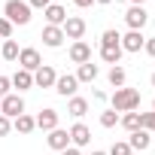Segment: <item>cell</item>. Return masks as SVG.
I'll use <instances>...</instances> for the list:
<instances>
[{"label": "cell", "instance_id": "17", "mask_svg": "<svg viewBox=\"0 0 155 155\" xmlns=\"http://www.w3.org/2000/svg\"><path fill=\"white\" fill-rule=\"evenodd\" d=\"M73 76L79 79V85H82V82H94L97 76H101V67H97L94 61H88V64H79V67H76V73H73Z\"/></svg>", "mask_w": 155, "mask_h": 155}, {"label": "cell", "instance_id": "39", "mask_svg": "<svg viewBox=\"0 0 155 155\" xmlns=\"http://www.w3.org/2000/svg\"><path fill=\"white\" fill-rule=\"evenodd\" d=\"M149 82H152V88H155V73H152V76H149Z\"/></svg>", "mask_w": 155, "mask_h": 155}, {"label": "cell", "instance_id": "24", "mask_svg": "<svg viewBox=\"0 0 155 155\" xmlns=\"http://www.w3.org/2000/svg\"><path fill=\"white\" fill-rule=\"evenodd\" d=\"M18 43L15 40H3V46H0V58L3 61H18Z\"/></svg>", "mask_w": 155, "mask_h": 155}, {"label": "cell", "instance_id": "8", "mask_svg": "<svg viewBox=\"0 0 155 155\" xmlns=\"http://www.w3.org/2000/svg\"><path fill=\"white\" fill-rule=\"evenodd\" d=\"M34 119H37V128L49 134V131H55V128H58L61 113H58V110H52V107H46V110H40V116H34Z\"/></svg>", "mask_w": 155, "mask_h": 155}, {"label": "cell", "instance_id": "12", "mask_svg": "<svg viewBox=\"0 0 155 155\" xmlns=\"http://www.w3.org/2000/svg\"><path fill=\"white\" fill-rule=\"evenodd\" d=\"M67 55H70V61H73L76 67H79V64H88V61H91V46H88L85 40H76Z\"/></svg>", "mask_w": 155, "mask_h": 155}, {"label": "cell", "instance_id": "20", "mask_svg": "<svg viewBox=\"0 0 155 155\" xmlns=\"http://www.w3.org/2000/svg\"><path fill=\"white\" fill-rule=\"evenodd\" d=\"M12 131H18V134H31V131H37V119L28 116V113H21V116L12 119Z\"/></svg>", "mask_w": 155, "mask_h": 155}, {"label": "cell", "instance_id": "11", "mask_svg": "<svg viewBox=\"0 0 155 155\" xmlns=\"http://www.w3.org/2000/svg\"><path fill=\"white\" fill-rule=\"evenodd\" d=\"M40 40H43V46H49V49H61L67 37H64V31H61V28L46 25V28H43V34H40Z\"/></svg>", "mask_w": 155, "mask_h": 155}, {"label": "cell", "instance_id": "16", "mask_svg": "<svg viewBox=\"0 0 155 155\" xmlns=\"http://www.w3.org/2000/svg\"><path fill=\"white\" fill-rule=\"evenodd\" d=\"M9 82H12V88H15V94H21V91H28V88H34V73H28V70H15L12 76H9Z\"/></svg>", "mask_w": 155, "mask_h": 155}, {"label": "cell", "instance_id": "3", "mask_svg": "<svg viewBox=\"0 0 155 155\" xmlns=\"http://www.w3.org/2000/svg\"><path fill=\"white\" fill-rule=\"evenodd\" d=\"M61 31H64V37H67V40H73V43H76V40H82V37H85L88 25H85V18H82V15H67V21L61 25Z\"/></svg>", "mask_w": 155, "mask_h": 155}, {"label": "cell", "instance_id": "37", "mask_svg": "<svg viewBox=\"0 0 155 155\" xmlns=\"http://www.w3.org/2000/svg\"><path fill=\"white\" fill-rule=\"evenodd\" d=\"M94 3H104V6H110V3H116V0H94Z\"/></svg>", "mask_w": 155, "mask_h": 155}, {"label": "cell", "instance_id": "27", "mask_svg": "<svg viewBox=\"0 0 155 155\" xmlns=\"http://www.w3.org/2000/svg\"><path fill=\"white\" fill-rule=\"evenodd\" d=\"M140 128L155 134V113H140Z\"/></svg>", "mask_w": 155, "mask_h": 155}, {"label": "cell", "instance_id": "19", "mask_svg": "<svg viewBox=\"0 0 155 155\" xmlns=\"http://www.w3.org/2000/svg\"><path fill=\"white\" fill-rule=\"evenodd\" d=\"M67 113H70L76 122H79V119L88 113V101H85V97H79V94H73V97L67 101Z\"/></svg>", "mask_w": 155, "mask_h": 155}, {"label": "cell", "instance_id": "35", "mask_svg": "<svg viewBox=\"0 0 155 155\" xmlns=\"http://www.w3.org/2000/svg\"><path fill=\"white\" fill-rule=\"evenodd\" d=\"M61 155H82V149H76V146H67Z\"/></svg>", "mask_w": 155, "mask_h": 155}, {"label": "cell", "instance_id": "32", "mask_svg": "<svg viewBox=\"0 0 155 155\" xmlns=\"http://www.w3.org/2000/svg\"><path fill=\"white\" fill-rule=\"evenodd\" d=\"M143 52H146L149 58H155V37H146V46H143Z\"/></svg>", "mask_w": 155, "mask_h": 155}, {"label": "cell", "instance_id": "4", "mask_svg": "<svg viewBox=\"0 0 155 155\" xmlns=\"http://www.w3.org/2000/svg\"><path fill=\"white\" fill-rule=\"evenodd\" d=\"M21 113H25V101H21V94L9 91L3 101H0V116H6V119H15V116H21Z\"/></svg>", "mask_w": 155, "mask_h": 155}, {"label": "cell", "instance_id": "21", "mask_svg": "<svg viewBox=\"0 0 155 155\" xmlns=\"http://www.w3.org/2000/svg\"><path fill=\"white\" fill-rule=\"evenodd\" d=\"M107 79H110V85H113V88H122V85L128 82V73H125V67H122V64H113V67H110V73H107Z\"/></svg>", "mask_w": 155, "mask_h": 155}, {"label": "cell", "instance_id": "6", "mask_svg": "<svg viewBox=\"0 0 155 155\" xmlns=\"http://www.w3.org/2000/svg\"><path fill=\"white\" fill-rule=\"evenodd\" d=\"M21 70H28V73H34V70H40L43 67V58H40V52L34 49V46H28V49H21L18 52V61H15Z\"/></svg>", "mask_w": 155, "mask_h": 155}, {"label": "cell", "instance_id": "34", "mask_svg": "<svg viewBox=\"0 0 155 155\" xmlns=\"http://www.w3.org/2000/svg\"><path fill=\"white\" fill-rule=\"evenodd\" d=\"M73 6H79V9H88V6H94V0H73Z\"/></svg>", "mask_w": 155, "mask_h": 155}, {"label": "cell", "instance_id": "5", "mask_svg": "<svg viewBox=\"0 0 155 155\" xmlns=\"http://www.w3.org/2000/svg\"><path fill=\"white\" fill-rule=\"evenodd\" d=\"M146 21H149L146 6H128V12H125V25H128V31H143Z\"/></svg>", "mask_w": 155, "mask_h": 155}, {"label": "cell", "instance_id": "23", "mask_svg": "<svg viewBox=\"0 0 155 155\" xmlns=\"http://www.w3.org/2000/svg\"><path fill=\"white\" fill-rule=\"evenodd\" d=\"M119 125H122L128 134L140 131V113H137V110H134V113H122V116H119Z\"/></svg>", "mask_w": 155, "mask_h": 155}, {"label": "cell", "instance_id": "25", "mask_svg": "<svg viewBox=\"0 0 155 155\" xmlns=\"http://www.w3.org/2000/svg\"><path fill=\"white\" fill-rule=\"evenodd\" d=\"M101 46H122V34H119L116 28H107V31L101 34Z\"/></svg>", "mask_w": 155, "mask_h": 155}, {"label": "cell", "instance_id": "22", "mask_svg": "<svg viewBox=\"0 0 155 155\" xmlns=\"http://www.w3.org/2000/svg\"><path fill=\"white\" fill-rule=\"evenodd\" d=\"M122 46H101V61L104 64H119L122 61Z\"/></svg>", "mask_w": 155, "mask_h": 155}, {"label": "cell", "instance_id": "33", "mask_svg": "<svg viewBox=\"0 0 155 155\" xmlns=\"http://www.w3.org/2000/svg\"><path fill=\"white\" fill-rule=\"evenodd\" d=\"M49 3H52V0H28V6H31V9H46Z\"/></svg>", "mask_w": 155, "mask_h": 155}, {"label": "cell", "instance_id": "30", "mask_svg": "<svg viewBox=\"0 0 155 155\" xmlns=\"http://www.w3.org/2000/svg\"><path fill=\"white\" fill-rule=\"evenodd\" d=\"M9 91H12V82H9V76H0V101H3Z\"/></svg>", "mask_w": 155, "mask_h": 155}, {"label": "cell", "instance_id": "7", "mask_svg": "<svg viewBox=\"0 0 155 155\" xmlns=\"http://www.w3.org/2000/svg\"><path fill=\"white\" fill-rule=\"evenodd\" d=\"M55 91L61 97H73L76 91H79V79H76L73 73H61L58 79H55Z\"/></svg>", "mask_w": 155, "mask_h": 155}, {"label": "cell", "instance_id": "36", "mask_svg": "<svg viewBox=\"0 0 155 155\" xmlns=\"http://www.w3.org/2000/svg\"><path fill=\"white\" fill-rule=\"evenodd\" d=\"M128 3H131V6H143V3H146V0H128Z\"/></svg>", "mask_w": 155, "mask_h": 155}, {"label": "cell", "instance_id": "26", "mask_svg": "<svg viewBox=\"0 0 155 155\" xmlns=\"http://www.w3.org/2000/svg\"><path fill=\"white\" fill-rule=\"evenodd\" d=\"M116 125H119V113H116L113 107L104 110V113H101V128H116Z\"/></svg>", "mask_w": 155, "mask_h": 155}, {"label": "cell", "instance_id": "40", "mask_svg": "<svg viewBox=\"0 0 155 155\" xmlns=\"http://www.w3.org/2000/svg\"><path fill=\"white\" fill-rule=\"evenodd\" d=\"M152 113H155V101H152Z\"/></svg>", "mask_w": 155, "mask_h": 155}, {"label": "cell", "instance_id": "29", "mask_svg": "<svg viewBox=\"0 0 155 155\" xmlns=\"http://www.w3.org/2000/svg\"><path fill=\"white\" fill-rule=\"evenodd\" d=\"M0 40H12V21L0 15Z\"/></svg>", "mask_w": 155, "mask_h": 155}, {"label": "cell", "instance_id": "14", "mask_svg": "<svg viewBox=\"0 0 155 155\" xmlns=\"http://www.w3.org/2000/svg\"><path fill=\"white\" fill-rule=\"evenodd\" d=\"M143 46H146L143 31H128V34H122V52H140Z\"/></svg>", "mask_w": 155, "mask_h": 155}, {"label": "cell", "instance_id": "28", "mask_svg": "<svg viewBox=\"0 0 155 155\" xmlns=\"http://www.w3.org/2000/svg\"><path fill=\"white\" fill-rule=\"evenodd\" d=\"M107 155H131V146H128V140H119V143H113Z\"/></svg>", "mask_w": 155, "mask_h": 155}, {"label": "cell", "instance_id": "10", "mask_svg": "<svg viewBox=\"0 0 155 155\" xmlns=\"http://www.w3.org/2000/svg\"><path fill=\"white\" fill-rule=\"evenodd\" d=\"M55 79H58V73L52 64H43L40 70H34V85L37 88H55Z\"/></svg>", "mask_w": 155, "mask_h": 155}, {"label": "cell", "instance_id": "38", "mask_svg": "<svg viewBox=\"0 0 155 155\" xmlns=\"http://www.w3.org/2000/svg\"><path fill=\"white\" fill-rule=\"evenodd\" d=\"M91 155H107V152H104V149H94V152H91Z\"/></svg>", "mask_w": 155, "mask_h": 155}, {"label": "cell", "instance_id": "18", "mask_svg": "<svg viewBox=\"0 0 155 155\" xmlns=\"http://www.w3.org/2000/svg\"><path fill=\"white\" fill-rule=\"evenodd\" d=\"M128 146H131V152H146V149L152 146V134L140 128V131H134V134H131V140H128Z\"/></svg>", "mask_w": 155, "mask_h": 155}, {"label": "cell", "instance_id": "31", "mask_svg": "<svg viewBox=\"0 0 155 155\" xmlns=\"http://www.w3.org/2000/svg\"><path fill=\"white\" fill-rule=\"evenodd\" d=\"M12 131V119H6V116H0V137H6Z\"/></svg>", "mask_w": 155, "mask_h": 155}, {"label": "cell", "instance_id": "1", "mask_svg": "<svg viewBox=\"0 0 155 155\" xmlns=\"http://www.w3.org/2000/svg\"><path fill=\"white\" fill-rule=\"evenodd\" d=\"M110 104H113L116 113H134V110H140V91L122 85V88H116L110 94Z\"/></svg>", "mask_w": 155, "mask_h": 155}, {"label": "cell", "instance_id": "13", "mask_svg": "<svg viewBox=\"0 0 155 155\" xmlns=\"http://www.w3.org/2000/svg\"><path fill=\"white\" fill-rule=\"evenodd\" d=\"M43 15H46V25H55V28H61V25L67 21V9H64L61 3H55V0L43 9Z\"/></svg>", "mask_w": 155, "mask_h": 155}, {"label": "cell", "instance_id": "15", "mask_svg": "<svg viewBox=\"0 0 155 155\" xmlns=\"http://www.w3.org/2000/svg\"><path fill=\"white\" fill-rule=\"evenodd\" d=\"M46 143H49V149H55V152H64L67 146H70V134L58 125L55 131H49V137H46Z\"/></svg>", "mask_w": 155, "mask_h": 155}, {"label": "cell", "instance_id": "2", "mask_svg": "<svg viewBox=\"0 0 155 155\" xmlns=\"http://www.w3.org/2000/svg\"><path fill=\"white\" fill-rule=\"evenodd\" d=\"M31 12H34V9L28 6V0H6V3H3V18H9L12 28H15V25H21V28L31 25V18H34Z\"/></svg>", "mask_w": 155, "mask_h": 155}, {"label": "cell", "instance_id": "9", "mask_svg": "<svg viewBox=\"0 0 155 155\" xmlns=\"http://www.w3.org/2000/svg\"><path fill=\"white\" fill-rule=\"evenodd\" d=\"M67 134H70V146H76V149H82V146H88V143H91V131H88V125H85V122H76Z\"/></svg>", "mask_w": 155, "mask_h": 155}]
</instances>
